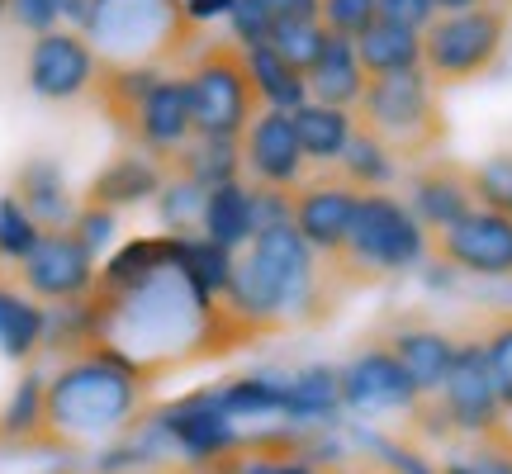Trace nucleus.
Returning <instances> with one entry per match:
<instances>
[{
	"mask_svg": "<svg viewBox=\"0 0 512 474\" xmlns=\"http://www.w3.org/2000/svg\"><path fill=\"white\" fill-rule=\"evenodd\" d=\"M266 342L223 294H209L185 261V237H133L105 261L95 290L48 318V351H110L133 365L152 389L176 370L219 361Z\"/></svg>",
	"mask_w": 512,
	"mask_h": 474,
	"instance_id": "obj_1",
	"label": "nucleus"
},
{
	"mask_svg": "<svg viewBox=\"0 0 512 474\" xmlns=\"http://www.w3.org/2000/svg\"><path fill=\"white\" fill-rule=\"evenodd\" d=\"M152 384L110 351L62 356L48 375V446L53 451H91L114 446L133 427H143Z\"/></svg>",
	"mask_w": 512,
	"mask_h": 474,
	"instance_id": "obj_2",
	"label": "nucleus"
},
{
	"mask_svg": "<svg viewBox=\"0 0 512 474\" xmlns=\"http://www.w3.org/2000/svg\"><path fill=\"white\" fill-rule=\"evenodd\" d=\"M228 304L252 318L256 328L275 337L299 323H323L337 299L323 285V266L304 237L294 233V223H275L233 256V285H228Z\"/></svg>",
	"mask_w": 512,
	"mask_h": 474,
	"instance_id": "obj_3",
	"label": "nucleus"
},
{
	"mask_svg": "<svg viewBox=\"0 0 512 474\" xmlns=\"http://www.w3.org/2000/svg\"><path fill=\"white\" fill-rule=\"evenodd\" d=\"M427 261V228L394 190H361L347 247L337 256H318L323 285L342 304L347 294L370 290L389 275H408Z\"/></svg>",
	"mask_w": 512,
	"mask_h": 474,
	"instance_id": "obj_4",
	"label": "nucleus"
},
{
	"mask_svg": "<svg viewBox=\"0 0 512 474\" xmlns=\"http://www.w3.org/2000/svg\"><path fill=\"white\" fill-rule=\"evenodd\" d=\"M81 34L95 43L100 62L171 67L204 48V29L185 15V0H91Z\"/></svg>",
	"mask_w": 512,
	"mask_h": 474,
	"instance_id": "obj_5",
	"label": "nucleus"
},
{
	"mask_svg": "<svg viewBox=\"0 0 512 474\" xmlns=\"http://www.w3.org/2000/svg\"><path fill=\"white\" fill-rule=\"evenodd\" d=\"M356 124L370 128L399 157V166H418L427 157H441V147L451 138L441 86L422 67L394 76H370L366 95L356 105Z\"/></svg>",
	"mask_w": 512,
	"mask_h": 474,
	"instance_id": "obj_6",
	"label": "nucleus"
},
{
	"mask_svg": "<svg viewBox=\"0 0 512 474\" xmlns=\"http://www.w3.org/2000/svg\"><path fill=\"white\" fill-rule=\"evenodd\" d=\"M408 427L427 441H456V446L460 441L494 437L498 427H508L494 370L484 361V347L465 328H460V351H456V361H451V375L441 380L437 394H427L413 408Z\"/></svg>",
	"mask_w": 512,
	"mask_h": 474,
	"instance_id": "obj_7",
	"label": "nucleus"
},
{
	"mask_svg": "<svg viewBox=\"0 0 512 474\" xmlns=\"http://www.w3.org/2000/svg\"><path fill=\"white\" fill-rule=\"evenodd\" d=\"M190 81V105H195V133L200 138H223L238 143L247 124L266 110L256 81L247 72V53L233 38H204V48L181 67Z\"/></svg>",
	"mask_w": 512,
	"mask_h": 474,
	"instance_id": "obj_8",
	"label": "nucleus"
},
{
	"mask_svg": "<svg viewBox=\"0 0 512 474\" xmlns=\"http://www.w3.org/2000/svg\"><path fill=\"white\" fill-rule=\"evenodd\" d=\"M508 34L512 10H498V5L437 15L422 29V72L432 76L441 91L470 86V81H479V76H489L498 67V57L508 48Z\"/></svg>",
	"mask_w": 512,
	"mask_h": 474,
	"instance_id": "obj_9",
	"label": "nucleus"
},
{
	"mask_svg": "<svg viewBox=\"0 0 512 474\" xmlns=\"http://www.w3.org/2000/svg\"><path fill=\"white\" fill-rule=\"evenodd\" d=\"M15 280L34 294L38 304L67 309V304H81L95 290L100 266H95V256L86 252V242L72 228H43L34 252L15 266Z\"/></svg>",
	"mask_w": 512,
	"mask_h": 474,
	"instance_id": "obj_10",
	"label": "nucleus"
},
{
	"mask_svg": "<svg viewBox=\"0 0 512 474\" xmlns=\"http://www.w3.org/2000/svg\"><path fill=\"white\" fill-rule=\"evenodd\" d=\"M427 261L479 280H512V219L494 209H475L427 237Z\"/></svg>",
	"mask_w": 512,
	"mask_h": 474,
	"instance_id": "obj_11",
	"label": "nucleus"
},
{
	"mask_svg": "<svg viewBox=\"0 0 512 474\" xmlns=\"http://www.w3.org/2000/svg\"><path fill=\"white\" fill-rule=\"evenodd\" d=\"M95 72H100V53L81 29H48L29 43V57H24L29 91L38 100H53V105L86 100L95 86Z\"/></svg>",
	"mask_w": 512,
	"mask_h": 474,
	"instance_id": "obj_12",
	"label": "nucleus"
},
{
	"mask_svg": "<svg viewBox=\"0 0 512 474\" xmlns=\"http://www.w3.org/2000/svg\"><path fill=\"white\" fill-rule=\"evenodd\" d=\"M242 176L247 185H266V190H299L309 181V157L299 147L290 110H261L238 138Z\"/></svg>",
	"mask_w": 512,
	"mask_h": 474,
	"instance_id": "obj_13",
	"label": "nucleus"
},
{
	"mask_svg": "<svg viewBox=\"0 0 512 474\" xmlns=\"http://www.w3.org/2000/svg\"><path fill=\"white\" fill-rule=\"evenodd\" d=\"M337 389H342V408L366 413V418H380V413H408L413 418V408L422 403L418 384L408 380V370L394 361V351L384 342L356 351L337 370Z\"/></svg>",
	"mask_w": 512,
	"mask_h": 474,
	"instance_id": "obj_14",
	"label": "nucleus"
},
{
	"mask_svg": "<svg viewBox=\"0 0 512 474\" xmlns=\"http://www.w3.org/2000/svg\"><path fill=\"white\" fill-rule=\"evenodd\" d=\"M152 432L176 451L185 456V465H209V460H219L223 451H233L242 441V432L233 427V418L223 413L214 394L204 389V394H190L181 403H166L152 413Z\"/></svg>",
	"mask_w": 512,
	"mask_h": 474,
	"instance_id": "obj_15",
	"label": "nucleus"
},
{
	"mask_svg": "<svg viewBox=\"0 0 512 474\" xmlns=\"http://www.w3.org/2000/svg\"><path fill=\"white\" fill-rule=\"evenodd\" d=\"M356 204H361V190L347 185L337 171H318L290 195V223L294 233L309 242L318 256H337L347 247L351 219H356Z\"/></svg>",
	"mask_w": 512,
	"mask_h": 474,
	"instance_id": "obj_16",
	"label": "nucleus"
},
{
	"mask_svg": "<svg viewBox=\"0 0 512 474\" xmlns=\"http://www.w3.org/2000/svg\"><path fill=\"white\" fill-rule=\"evenodd\" d=\"M403 204L418 214L427 237L460 223L465 214H475V185H470V166L451 162V157H427V162L408 166L403 176Z\"/></svg>",
	"mask_w": 512,
	"mask_h": 474,
	"instance_id": "obj_17",
	"label": "nucleus"
},
{
	"mask_svg": "<svg viewBox=\"0 0 512 474\" xmlns=\"http://www.w3.org/2000/svg\"><path fill=\"white\" fill-rule=\"evenodd\" d=\"M195 138V105H190V81L185 72H162L157 86L147 91L143 114H138V133L128 147H143L157 162H171L185 143Z\"/></svg>",
	"mask_w": 512,
	"mask_h": 474,
	"instance_id": "obj_18",
	"label": "nucleus"
},
{
	"mask_svg": "<svg viewBox=\"0 0 512 474\" xmlns=\"http://www.w3.org/2000/svg\"><path fill=\"white\" fill-rule=\"evenodd\" d=\"M384 347L394 351V361L408 370V380L418 384V394H437L441 380L451 375V361L460 351V332H446L427 318H403L380 337Z\"/></svg>",
	"mask_w": 512,
	"mask_h": 474,
	"instance_id": "obj_19",
	"label": "nucleus"
},
{
	"mask_svg": "<svg viewBox=\"0 0 512 474\" xmlns=\"http://www.w3.org/2000/svg\"><path fill=\"white\" fill-rule=\"evenodd\" d=\"M166 166L143 152V147H119L110 162L100 166L91 176V185L81 190V204H95V209H133V204H147L157 200L166 190Z\"/></svg>",
	"mask_w": 512,
	"mask_h": 474,
	"instance_id": "obj_20",
	"label": "nucleus"
},
{
	"mask_svg": "<svg viewBox=\"0 0 512 474\" xmlns=\"http://www.w3.org/2000/svg\"><path fill=\"white\" fill-rule=\"evenodd\" d=\"M48 304L15 280V266L0 261V356L15 365H34L48 351Z\"/></svg>",
	"mask_w": 512,
	"mask_h": 474,
	"instance_id": "obj_21",
	"label": "nucleus"
},
{
	"mask_svg": "<svg viewBox=\"0 0 512 474\" xmlns=\"http://www.w3.org/2000/svg\"><path fill=\"white\" fill-rule=\"evenodd\" d=\"M157 76H162L157 67H128V62H100V72H95V86L86 100L105 114V124H114L124 147L138 133V114H143V100L157 86Z\"/></svg>",
	"mask_w": 512,
	"mask_h": 474,
	"instance_id": "obj_22",
	"label": "nucleus"
},
{
	"mask_svg": "<svg viewBox=\"0 0 512 474\" xmlns=\"http://www.w3.org/2000/svg\"><path fill=\"white\" fill-rule=\"evenodd\" d=\"M29 214L38 219V228H72L81 200L72 195V185L62 176V166L48 162V157H34L15 171V190H10Z\"/></svg>",
	"mask_w": 512,
	"mask_h": 474,
	"instance_id": "obj_23",
	"label": "nucleus"
},
{
	"mask_svg": "<svg viewBox=\"0 0 512 474\" xmlns=\"http://www.w3.org/2000/svg\"><path fill=\"white\" fill-rule=\"evenodd\" d=\"M309 100H318V105H337V110H356L361 105V95H366L370 76L366 67H361V57H356V43L351 38H328V48H323V57L309 67Z\"/></svg>",
	"mask_w": 512,
	"mask_h": 474,
	"instance_id": "obj_24",
	"label": "nucleus"
},
{
	"mask_svg": "<svg viewBox=\"0 0 512 474\" xmlns=\"http://www.w3.org/2000/svg\"><path fill=\"white\" fill-rule=\"evenodd\" d=\"M200 233L209 242H219L228 252H242L256 237V209H252V185L242 181H223L214 190H204V209H200Z\"/></svg>",
	"mask_w": 512,
	"mask_h": 474,
	"instance_id": "obj_25",
	"label": "nucleus"
},
{
	"mask_svg": "<svg viewBox=\"0 0 512 474\" xmlns=\"http://www.w3.org/2000/svg\"><path fill=\"white\" fill-rule=\"evenodd\" d=\"M0 441L19 451H53L48 446V380L24 370L0 408Z\"/></svg>",
	"mask_w": 512,
	"mask_h": 474,
	"instance_id": "obj_26",
	"label": "nucleus"
},
{
	"mask_svg": "<svg viewBox=\"0 0 512 474\" xmlns=\"http://www.w3.org/2000/svg\"><path fill=\"white\" fill-rule=\"evenodd\" d=\"M294 114V133H299V147L309 166H337V157L347 152L351 133H356V110H337V105H318V100H304Z\"/></svg>",
	"mask_w": 512,
	"mask_h": 474,
	"instance_id": "obj_27",
	"label": "nucleus"
},
{
	"mask_svg": "<svg viewBox=\"0 0 512 474\" xmlns=\"http://www.w3.org/2000/svg\"><path fill=\"white\" fill-rule=\"evenodd\" d=\"M356 57L366 76H394V72H413L422 67V34L408 29L399 19H375L366 34L356 38Z\"/></svg>",
	"mask_w": 512,
	"mask_h": 474,
	"instance_id": "obj_28",
	"label": "nucleus"
},
{
	"mask_svg": "<svg viewBox=\"0 0 512 474\" xmlns=\"http://www.w3.org/2000/svg\"><path fill=\"white\" fill-rule=\"evenodd\" d=\"M337 176L347 185H356V190H389V185L399 181V157L389 152V147L370 133V128H361L356 124V133H351V143H347V152L337 157V166H332Z\"/></svg>",
	"mask_w": 512,
	"mask_h": 474,
	"instance_id": "obj_29",
	"label": "nucleus"
},
{
	"mask_svg": "<svg viewBox=\"0 0 512 474\" xmlns=\"http://www.w3.org/2000/svg\"><path fill=\"white\" fill-rule=\"evenodd\" d=\"M242 53H247V72H252L256 95H261L266 110H299V105L309 100V81H304V72H294L271 43L242 48Z\"/></svg>",
	"mask_w": 512,
	"mask_h": 474,
	"instance_id": "obj_30",
	"label": "nucleus"
},
{
	"mask_svg": "<svg viewBox=\"0 0 512 474\" xmlns=\"http://www.w3.org/2000/svg\"><path fill=\"white\" fill-rule=\"evenodd\" d=\"M465 332L475 337L484 347V361L494 370V384H498V399H503V413L512 418V309H484L475 313Z\"/></svg>",
	"mask_w": 512,
	"mask_h": 474,
	"instance_id": "obj_31",
	"label": "nucleus"
},
{
	"mask_svg": "<svg viewBox=\"0 0 512 474\" xmlns=\"http://www.w3.org/2000/svg\"><path fill=\"white\" fill-rule=\"evenodd\" d=\"M342 408V389H337V370H299L285 384V418L290 422H323Z\"/></svg>",
	"mask_w": 512,
	"mask_h": 474,
	"instance_id": "obj_32",
	"label": "nucleus"
},
{
	"mask_svg": "<svg viewBox=\"0 0 512 474\" xmlns=\"http://www.w3.org/2000/svg\"><path fill=\"white\" fill-rule=\"evenodd\" d=\"M214 403H219L223 413L233 422L242 418H285V384L275 380H233V384H219V389H209Z\"/></svg>",
	"mask_w": 512,
	"mask_h": 474,
	"instance_id": "obj_33",
	"label": "nucleus"
},
{
	"mask_svg": "<svg viewBox=\"0 0 512 474\" xmlns=\"http://www.w3.org/2000/svg\"><path fill=\"white\" fill-rule=\"evenodd\" d=\"M437 474H512V422L498 427L494 437L460 441V451Z\"/></svg>",
	"mask_w": 512,
	"mask_h": 474,
	"instance_id": "obj_34",
	"label": "nucleus"
},
{
	"mask_svg": "<svg viewBox=\"0 0 512 474\" xmlns=\"http://www.w3.org/2000/svg\"><path fill=\"white\" fill-rule=\"evenodd\" d=\"M328 29H323V19H290V24H275L271 29V48L285 62H290L294 72L309 76V67L323 57V48H328Z\"/></svg>",
	"mask_w": 512,
	"mask_h": 474,
	"instance_id": "obj_35",
	"label": "nucleus"
},
{
	"mask_svg": "<svg viewBox=\"0 0 512 474\" xmlns=\"http://www.w3.org/2000/svg\"><path fill=\"white\" fill-rule=\"evenodd\" d=\"M43 237L38 219L15 200V195H0V261L19 266L24 256L34 252V242Z\"/></svg>",
	"mask_w": 512,
	"mask_h": 474,
	"instance_id": "obj_36",
	"label": "nucleus"
},
{
	"mask_svg": "<svg viewBox=\"0 0 512 474\" xmlns=\"http://www.w3.org/2000/svg\"><path fill=\"white\" fill-rule=\"evenodd\" d=\"M470 185H475L479 209H494L512 219V152H498L489 162L470 166Z\"/></svg>",
	"mask_w": 512,
	"mask_h": 474,
	"instance_id": "obj_37",
	"label": "nucleus"
},
{
	"mask_svg": "<svg viewBox=\"0 0 512 474\" xmlns=\"http://www.w3.org/2000/svg\"><path fill=\"white\" fill-rule=\"evenodd\" d=\"M318 19H323L328 34L356 43L380 19V0H318Z\"/></svg>",
	"mask_w": 512,
	"mask_h": 474,
	"instance_id": "obj_38",
	"label": "nucleus"
},
{
	"mask_svg": "<svg viewBox=\"0 0 512 474\" xmlns=\"http://www.w3.org/2000/svg\"><path fill=\"white\" fill-rule=\"evenodd\" d=\"M72 233L86 242V252L100 256L114 242V209H95V204H81L72 219Z\"/></svg>",
	"mask_w": 512,
	"mask_h": 474,
	"instance_id": "obj_39",
	"label": "nucleus"
},
{
	"mask_svg": "<svg viewBox=\"0 0 512 474\" xmlns=\"http://www.w3.org/2000/svg\"><path fill=\"white\" fill-rule=\"evenodd\" d=\"M228 24H233V43H242V48H261V43H271V29H275L256 0H238V5H233V15H228Z\"/></svg>",
	"mask_w": 512,
	"mask_h": 474,
	"instance_id": "obj_40",
	"label": "nucleus"
},
{
	"mask_svg": "<svg viewBox=\"0 0 512 474\" xmlns=\"http://www.w3.org/2000/svg\"><path fill=\"white\" fill-rule=\"evenodd\" d=\"M10 24L38 38L48 29H62V5L57 0H10Z\"/></svg>",
	"mask_w": 512,
	"mask_h": 474,
	"instance_id": "obj_41",
	"label": "nucleus"
},
{
	"mask_svg": "<svg viewBox=\"0 0 512 474\" xmlns=\"http://www.w3.org/2000/svg\"><path fill=\"white\" fill-rule=\"evenodd\" d=\"M380 15L384 19H399V24H408V29H427L432 19H437V10H432V0H380Z\"/></svg>",
	"mask_w": 512,
	"mask_h": 474,
	"instance_id": "obj_42",
	"label": "nucleus"
},
{
	"mask_svg": "<svg viewBox=\"0 0 512 474\" xmlns=\"http://www.w3.org/2000/svg\"><path fill=\"white\" fill-rule=\"evenodd\" d=\"M271 24H290V19H318V0H256Z\"/></svg>",
	"mask_w": 512,
	"mask_h": 474,
	"instance_id": "obj_43",
	"label": "nucleus"
},
{
	"mask_svg": "<svg viewBox=\"0 0 512 474\" xmlns=\"http://www.w3.org/2000/svg\"><path fill=\"white\" fill-rule=\"evenodd\" d=\"M337 474H408L394 456H380V460H342Z\"/></svg>",
	"mask_w": 512,
	"mask_h": 474,
	"instance_id": "obj_44",
	"label": "nucleus"
},
{
	"mask_svg": "<svg viewBox=\"0 0 512 474\" xmlns=\"http://www.w3.org/2000/svg\"><path fill=\"white\" fill-rule=\"evenodd\" d=\"M233 5L238 0H185V15L195 19V24H209V19H219V15H233Z\"/></svg>",
	"mask_w": 512,
	"mask_h": 474,
	"instance_id": "obj_45",
	"label": "nucleus"
},
{
	"mask_svg": "<svg viewBox=\"0 0 512 474\" xmlns=\"http://www.w3.org/2000/svg\"><path fill=\"white\" fill-rule=\"evenodd\" d=\"M124 474H195L181 460H157V465H143V470H124Z\"/></svg>",
	"mask_w": 512,
	"mask_h": 474,
	"instance_id": "obj_46",
	"label": "nucleus"
},
{
	"mask_svg": "<svg viewBox=\"0 0 512 474\" xmlns=\"http://www.w3.org/2000/svg\"><path fill=\"white\" fill-rule=\"evenodd\" d=\"M62 5V19H72V24H86L91 15V0H57Z\"/></svg>",
	"mask_w": 512,
	"mask_h": 474,
	"instance_id": "obj_47",
	"label": "nucleus"
},
{
	"mask_svg": "<svg viewBox=\"0 0 512 474\" xmlns=\"http://www.w3.org/2000/svg\"><path fill=\"white\" fill-rule=\"evenodd\" d=\"M475 5H489V0H432L437 15H456V10H475Z\"/></svg>",
	"mask_w": 512,
	"mask_h": 474,
	"instance_id": "obj_48",
	"label": "nucleus"
},
{
	"mask_svg": "<svg viewBox=\"0 0 512 474\" xmlns=\"http://www.w3.org/2000/svg\"><path fill=\"white\" fill-rule=\"evenodd\" d=\"M5 19H10V0H0V24H5Z\"/></svg>",
	"mask_w": 512,
	"mask_h": 474,
	"instance_id": "obj_49",
	"label": "nucleus"
},
{
	"mask_svg": "<svg viewBox=\"0 0 512 474\" xmlns=\"http://www.w3.org/2000/svg\"><path fill=\"white\" fill-rule=\"evenodd\" d=\"M489 5H498V10H512V0H489Z\"/></svg>",
	"mask_w": 512,
	"mask_h": 474,
	"instance_id": "obj_50",
	"label": "nucleus"
},
{
	"mask_svg": "<svg viewBox=\"0 0 512 474\" xmlns=\"http://www.w3.org/2000/svg\"><path fill=\"white\" fill-rule=\"evenodd\" d=\"M48 474H86V470H67V465H62V470H48Z\"/></svg>",
	"mask_w": 512,
	"mask_h": 474,
	"instance_id": "obj_51",
	"label": "nucleus"
}]
</instances>
